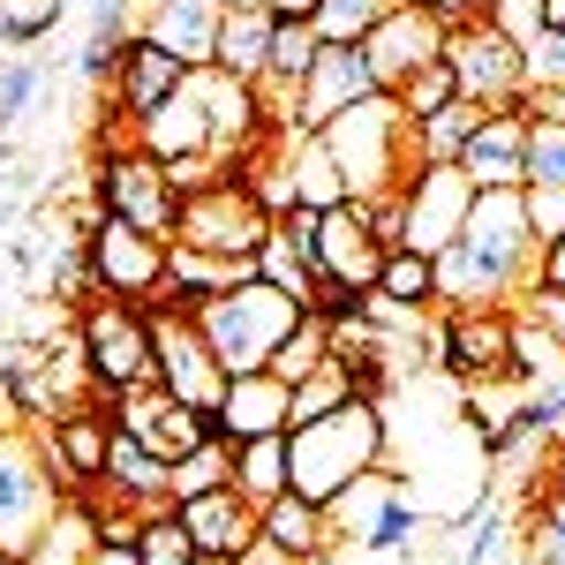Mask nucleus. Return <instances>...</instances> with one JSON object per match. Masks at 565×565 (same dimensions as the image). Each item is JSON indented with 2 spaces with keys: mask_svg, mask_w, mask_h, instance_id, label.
Returning a JSON list of instances; mask_svg holds the SVG:
<instances>
[{
  "mask_svg": "<svg viewBox=\"0 0 565 565\" xmlns=\"http://www.w3.org/2000/svg\"><path fill=\"white\" fill-rule=\"evenodd\" d=\"M385 399H348L317 423H295L287 430V490L309 498V505H332L348 482H362L370 468H385Z\"/></svg>",
  "mask_w": 565,
  "mask_h": 565,
  "instance_id": "1",
  "label": "nucleus"
},
{
  "mask_svg": "<svg viewBox=\"0 0 565 565\" xmlns=\"http://www.w3.org/2000/svg\"><path fill=\"white\" fill-rule=\"evenodd\" d=\"M317 136H324V151H332V167H340V181H348L354 204L392 196L399 181L415 174V129H407V114H399L392 90L354 98L348 114H332Z\"/></svg>",
  "mask_w": 565,
  "mask_h": 565,
  "instance_id": "2",
  "label": "nucleus"
},
{
  "mask_svg": "<svg viewBox=\"0 0 565 565\" xmlns=\"http://www.w3.org/2000/svg\"><path fill=\"white\" fill-rule=\"evenodd\" d=\"M295 324H302V302H295L287 287L257 279V271H242L234 287H218L212 302L196 309V332H204V348L218 354V370H226V377L264 370L271 348H279Z\"/></svg>",
  "mask_w": 565,
  "mask_h": 565,
  "instance_id": "3",
  "label": "nucleus"
},
{
  "mask_svg": "<svg viewBox=\"0 0 565 565\" xmlns=\"http://www.w3.org/2000/svg\"><path fill=\"white\" fill-rule=\"evenodd\" d=\"M76 340L90 354V399L114 415V392L159 385V354H151V309L121 295H90L76 309Z\"/></svg>",
  "mask_w": 565,
  "mask_h": 565,
  "instance_id": "4",
  "label": "nucleus"
},
{
  "mask_svg": "<svg viewBox=\"0 0 565 565\" xmlns=\"http://www.w3.org/2000/svg\"><path fill=\"white\" fill-rule=\"evenodd\" d=\"M264 234H271V212L257 204V189L242 174H212L204 189L181 196V218H174L181 249H204V257H226V264H249L257 271Z\"/></svg>",
  "mask_w": 565,
  "mask_h": 565,
  "instance_id": "5",
  "label": "nucleus"
},
{
  "mask_svg": "<svg viewBox=\"0 0 565 565\" xmlns=\"http://www.w3.org/2000/svg\"><path fill=\"white\" fill-rule=\"evenodd\" d=\"M90 189H98V204H106L114 218H129V226H143V234L174 242L181 189L167 181V159H151L143 143H121V151L90 159Z\"/></svg>",
  "mask_w": 565,
  "mask_h": 565,
  "instance_id": "6",
  "label": "nucleus"
},
{
  "mask_svg": "<svg viewBox=\"0 0 565 565\" xmlns=\"http://www.w3.org/2000/svg\"><path fill=\"white\" fill-rule=\"evenodd\" d=\"M53 498H61V482H53V468H45V452H39V430L0 423V543L15 558L39 535V521L53 513Z\"/></svg>",
  "mask_w": 565,
  "mask_h": 565,
  "instance_id": "7",
  "label": "nucleus"
},
{
  "mask_svg": "<svg viewBox=\"0 0 565 565\" xmlns=\"http://www.w3.org/2000/svg\"><path fill=\"white\" fill-rule=\"evenodd\" d=\"M468 204H476V181L460 167H415L399 181V249H423V257L452 249L468 226Z\"/></svg>",
  "mask_w": 565,
  "mask_h": 565,
  "instance_id": "8",
  "label": "nucleus"
},
{
  "mask_svg": "<svg viewBox=\"0 0 565 565\" xmlns=\"http://www.w3.org/2000/svg\"><path fill=\"white\" fill-rule=\"evenodd\" d=\"M430 362L445 377H505L513 354V309H430Z\"/></svg>",
  "mask_w": 565,
  "mask_h": 565,
  "instance_id": "9",
  "label": "nucleus"
},
{
  "mask_svg": "<svg viewBox=\"0 0 565 565\" xmlns=\"http://www.w3.org/2000/svg\"><path fill=\"white\" fill-rule=\"evenodd\" d=\"M445 68H452L460 98H476V106H513L527 90L521 84V45L505 39L498 23H482V15L445 31Z\"/></svg>",
  "mask_w": 565,
  "mask_h": 565,
  "instance_id": "10",
  "label": "nucleus"
},
{
  "mask_svg": "<svg viewBox=\"0 0 565 565\" xmlns=\"http://www.w3.org/2000/svg\"><path fill=\"white\" fill-rule=\"evenodd\" d=\"M136 143L151 159H212L218 167V121H212V68H189L174 84V98H159L143 121H136Z\"/></svg>",
  "mask_w": 565,
  "mask_h": 565,
  "instance_id": "11",
  "label": "nucleus"
},
{
  "mask_svg": "<svg viewBox=\"0 0 565 565\" xmlns=\"http://www.w3.org/2000/svg\"><path fill=\"white\" fill-rule=\"evenodd\" d=\"M167 249H174V242H159V234H143V226H129V218H114V212L98 218V234L84 242L98 295H121V302H151V295H159Z\"/></svg>",
  "mask_w": 565,
  "mask_h": 565,
  "instance_id": "12",
  "label": "nucleus"
},
{
  "mask_svg": "<svg viewBox=\"0 0 565 565\" xmlns=\"http://www.w3.org/2000/svg\"><path fill=\"white\" fill-rule=\"evenodd\" d=\"M445 31H452V23H445V15H430L423 0H399V8H385V15H377V23H370L354 45H362V61H370L377 90H399L415 68H423V61H437V53H445Z\"/></svg>",
  "mask_w": 565,
  "mask_h": 565,
  "instance_id": "13",
  "label": "nucleus"
},
{
  "mask_svg": "<svg viewBox=\"0 0 565 565\" xmlns=\"http://www.w3.org/2000/svg\"><path fill=\"white\" fill-rule=\"evenodd\" d=\"M527 121H535V90H521L513 106H482L476 136L460 143V174L476 189H521L527 181Z\"/></svg>",
  "mask_w": 565,
  "mask_h": 565,
  "instance_id": "14",
  "label": "nucleus"
},
{
  "mask_svg": "<svg viewBox=\"0 0 565 565\" xmlns=\"http://www.w3.org/2000/svg\"><path fill=\"white\" fill-rule=\"evenodd\" d=\"M114 430H129L136 445H151L159 460H181L189 445L212 437V407H189V399H174L167 385H136V392H114Z\"/></svg>",
  "mask_w": 565,
  "mask_h": 565,
  "instance_id": "15",
  "label": "nucleus"
},
{
  "mask_svg": "<svg viewBox=\"0 0 565 565\" xmlns=\"http://www.w3.org/2000/svg\"><path fill=\"white\" fill-rule=\"evenodd\" d=\"M151 354H159V385L174 392V399H189V407H212L218 385H226V370H218V354L204 348L196 317L151 309Z\"/></svg>",
  "mask_w": 565,
  "mask_h": 565,
  "instance_id": "16",
  "label": "nucleus"
},
{
  "mask_svg": "<svg viewBox=\"0 0 565 565\" xmlns=\"http://www.w3.org/2000/svg\"><path fill=\"white\" fill-rule=\"evenodd\" d=\"M460 242H468V249H482L490 264H505V271L521 279V295H527V279H535V257H543V249H535V234H527L521 189H476Z\"/></svg>",
  "mask_w": 565,
  "mask_h": 565,
  "instance_id": "17",
  "label": "nucleus"
},
{
  "mask_svg": "<svg viewBox=\"0 0 565 565\" xmlns=\"http://www.w3.org/2000/svg\"><path fill=\"white\" fill-rule=\"evenodd\" d=\"M377 76H370V61H362V45H317V61H309L302 90H295V121L287 129H324L332 114H348L354 98H370Z\"/></svg>",
  "mask_w": 565,
  "mask_h": 565,
  "instance_id": "18",
  "label": "nucleus"
},
{
  "mask_svg": "<svg viewBox=\"0 0 565 565\" xmlns=\"http://www.w3.org/2000/svg\"><path fill=\"white\" fill-rule=\"evenodd\" d=\"M317 279H348V287H377V264H385V242L370 234V218L362 204H332V212H317Z\"/></svg>",
  "mask_w": 565,
  "mask_h": 565,
  "instance_id": "19",
  "label": "nucleus"
},
{
  "mask_svg": "<svg viewBox=\"0 0 565 565\" xmlns=\"http://www.w3.org/2000/svg\"><path fill=\"white\" fill-rule=\"evenodd\" d=\"M98 498L106 505H129V513H167L174 505V476H167V460L151 452V445H136L129 430L106 437V476H98Z\"/></svg>",
  "mask_w": 565,
  "mask_h": 565,
  "instance_id": "20",
  "label": "nucleus"
},
{
  "mask_svg": "<svg viewBox=\"0 0 565 565\" xmlns=\"http://www.w3.org/2000/svg\"><path fill=\"white\" fill-rule=\"evenodd\" d=\"M218 15H226V0H143L136 8V31L151 45H167L181 68H212Z\"/></svg>",
  "mask_w": 565,
  "mask_h": 565,
  "instance_id": "21",
  "label": "nucleus"
},
{
  "mask_svg": "<svg viewBox=\"0 0 565 565\" xmlns=\"http://www.w3.org/2000/svg\"><path fill=\"white\" fill-rule=\"evenodd\" d=\"M174 521L189 527V543H196V558H242L249 543H257V505L242 498V490H204V498H181Z\"/></svg>",
  "mask_w": 565,
  "mask_h": 565,
  "instance_id": "22",
  "label": "nucleus"
},
{
  "mask_svg": "<svg viewBox=\"0 0 565 565\" xmlns=\"http://www.w3.org/2000/svg\"><path fill=\"white\" fill-rule=\"evenodd\" d=\"M271 430H287V385H279L271 370L226 377L218 399H212V437L242 445V437H271Z\"/></svg>",
  "mask_w": 565,
  "mask_h": 565,
  "instance_id": "23",
  "label": "nucleus"
},
{
  "mask_svg": "<svg viewBox=\"0 0 565 565\" xmlns=\"http://www.w3.org/2000/svg\"><path fill=\"white\" fill-rule=\"evenodd\" d=\"M430 264H437V309H513L521 302V279L505 264H490L482 249H468V242L437 249Z\"/></svg>",
  "mask_w": 565,
  "mask_h": 565,
  "instance_id": "24",
  "label": "nucleus"
},
{
  "mask_svg": "<svg viewBox=\"0 0 565 565\" xmlns=\"http://www.w3.org/2000/svg\"><path fill=\"white\" fill-rule=\"evenodd\" d=\"M181 76H189V68H181L174 53H167V45H151L143 31H136V39L121 45V61H114V76H106L98 90H106V98H114V106H121L129 121H143V114H151L159 98H174Z\"/></svg>",
  "mask_w": 565,
  "mask_h": 565,
  "instance_id": "25",
  "label": "nucleus"
},
{
  "mask_svg": "<svg viewBox=\"0 0 565 565\" xmlns=\"http://www.w3.org/2000/svg\"><path fill=\"white\" fill-rule=\"evenodd\" d=\"M90 551H98V498L68 490V498H53L39 535L23 543V565H90Z\"/></svg>",
  "mask_w": 565,
  "mask_h": 565,
  "instance_id": "26",
  "label": "nucleus"
},
{
  "mask_svg": "<svg viewBox=\"0 0 565 565\" xmlns=\"http://www.w3.org/2000/svg\"><path fill=\"white\" fill-rule=\"evenodd\" d=\"M271 8L264 0H242V8H226L218 15V39H212V68L218 76H242V84H257L264 76V53H271Z\"/></svg>",
  "mask_w": 565,
  "mask_h": 565,
  "instance_id": "27",
  "label": "nucleus"
},
{
  "mask_svg": "<svg viewBox=\"0 0 565 565\" xmlns=\"http://www.w3.org/2000/svg\"><path fill=\"white\" fill-rule=\"evenodd\" d=\"M257 535H271L279 551H295L302 565L332 558V543H340L332 521H324V505H309V498H295V490H287V498H271V505L257 513Z\"/></svg>",
  "mask_w": 565,
  "mask_h": 565,
  "instance_id": "28",
  "label": "nucleus"
},
{
  "mask_svg": "<svg viewBox=\"0 0 565 565\" xmlns=\"http://www.w3.org/2000/svg\"><path fill=\"white\" fill-rule=\"evenodd\" d=\"M226 490H242L249 505H271V498H287V430H271V437H242L234 445V482Z\"/></svg>",
  "mask_w": 565,
  "mask_h": 565,
  "instance_id": "29",
  "label": "nucleus"
},
{
  "mask_svg": "<svg viewBox=\"0 0 565 565\" xmlns=\"http://www.w3.org/2000/svg\"><path fill=\"white\" fill-rule=\"evenodd\" d=\"M476 121H482L476 98H452V106H437V114H423V121H407V129H415V167H452L460 143L476 136Z\"/></svg>",
  "mask_w": 565,
  "mask_h": 565,
  "instance_id": "30",
  "label": "nucleus"
},
{
  "mask_svg": "<svg viewBox=\"0 0 565 565\" xmlns=\"http://www.w3.org/2000/svg\"><path fill=\"white\" fill-rule=\"evenodd\" d=\"M348 399H354L348 362H340V354H324L302 385H287V430H295V423H317V415H332V407H348Z\"/></svg>",
  "mask_w": 565,
  "mask_h": 565,
  "instance_id": "31",
  "label": "nucleus"
},
{
  "mask_svg": "<svg viewBox=\"0 0 565 565\" xmlns=\"http://www.w3.org/2000/svg\"><path fill=\"white\" fill-rule=\"evenodd\" d=\"M167 476H174V505L181 498H204V490H226V482H234V445H226V437H204V445H189L181 460H167Z\"/></svg>",
  "mask_w": 565,
  "mask_h": 565,
  "instance_id": "32",
  "label": "nucleus"
},
{
  "mask_svg": "<svg viewBox=\"0 0 565 565\" xmlns=\"http://www.w3.org/2000/svg\"><path fill=\"white\" fill-rule=\"evenodd\" d=\"M324 354H332V324L302 309V324H295V332H287L279 348H271V362H264V370H271L279 385H302V377L317 370V362H324Z\"/></svg>",
  "mask_w": 565,
  "mask_h": 565,
  "instance_id": "33",
  "label": "nucleus"
},
{
  "mask_svg": "<svg viewBox=\"0 0 565 565\" xmlns=\"http://www.w3.org/2000/svg\"><path fill=\"white\" fill-rule=\"evenodd\" d=\"M392 98H399V114H407V121H423V114H437V106H452L460 84H452V68H445V53H437V61H423V68L392 90Z\"/></svg>",
  "mask_w": 565,
  "mask_h": 565,
  "instance_id": "34",
  "label": "nucleus"
},
{
  "mask_svg": "<svg viewBox=\"0 0 565 565\" xmlns=\"http://www.w3.org/2000/svg\"><path fill=\"white\" fill-rule=\"evenodd\" d=\"M385 8H399V0H317V15H309V23H317V39L354 45L377 15H385Z\"/></svg>",
  "mask_w": 565,
  "mask_h": 565,
  "instance_id": "35",
  "label": "nucleus"
},
{
  "mask_svg": "<svg viewBox=\"0 0 565 565\" xmlns=\"http://www.w3.org/2000/svg\"><path fill=\"white\" fill-rule=\"evenodd\" d=\"M45 84H53V76H45V61H23V53H15V61H0V129H15Z\"/></svg>",
  "mask_w": 565,
  "mask_h": 565,
  "instance_id": "36",
  "label": "nucleus"
},
{
  "mask_svg": "<svg viewBox=\"0 0 565 565\" xmlns=\"http://www.w3.org/2000/svg\"><path fill=\"white\" fill-rule=\"evenodd\" d=\"M136 558H143V565H196V543H189V527L174 521V505L143 521V535H136Z\"/></svg>",
  "mask_w": 565,
  "mask_h": 565,
  "instance_id": "37",
  "label": "nucleus"
},
{
  "mask_svg": "<svg viewBox=\"0 0 565 565\" xmlns=\"http://www.w3.org/2000/svg\"><path fill=\"white\" fill-rule=\"evenodd\" d=\"M309 317H324L332 332H340V324H362V317H370V287H348V279H309Z\"/></svg>",
  "mask_w": 565,
  "mask_h": 565,
  "instance_id": "38",
  "label": "nucleus"
},
{
  "mask_svg": "<svg viewBox=\"0 0 565 565\" xmlns=\"http://www.w3.org/2000/svg\"><path fill=\"white\" fill-rule=\"evenodd\" d=\"M527 181L565 189V129H558V121H527ZM527 181H521V189H527Z\"/></svg>",
  "mask_w": 565,
  "mask_h": 565,
  "instance_id": "39",
  "label": "nucleus"
},
{
  "mask_svg": "<svg viewBox=\"0 0 565 565\" xmlns=\"http://www.w3.org/2000/svg\"><path fill=\"white\" fill-rule=\"evenodd\" d=\"M415 535H423V505H415L407 490H399V498H392L385 513H377V521L362 527V543H370V551H407Z\"/></svg>",
  "mask_w": 565,
  "mask_h": 565,
  "instance_id": "40",
  "label": "nucleus"
},
{
  "mask_svg": "<svg viewBox=\"0 0 565 565\" xmlns=\"http://www.w3.org/2000/svg\"><path fill=\"white\" fill-rule=\"evenodd\" d=\"M521 84L527 90L565 84V31H535V39H521Z\"/></svg>",
  "mask_w": 565,
  "mask_h": 565,
  "instance_id": "41",
  "label": "nucleus"
},
{
  "mask_svg": "<svg viewBox=\"0 0 565 565\" xmlns=\"http://www.w3.org/2000/svg\"><path fill=\"white\" fill-rule=\"evenodd\" d=\"M521 212H527V234H535V249H551L565 234V189H543V181H527L521 189Z\"/></svg>",
  "mask_w": 565,
  "mask_h": 565,
  "instance_id": "42",
  "label": "nucleus"
},
{
  "mask_svg": "<svg viewBox=\"0 0 565 565\" xmlns=\"http://www.w3.org/2000/svg\"><path fill=\"white\" fill-rule=\"evenodd\" d=\"M482 23H498L505 39L521 45V39L543 31V0H482Z\"/></svg>",
  "mask_w": 565,
  "mask_h": 565,
  "instance_id": "43",
  "label": "nucleus"
},
{
  "mask_svg": "<svg viewBox=\"0 0 565 565\" xmlns=\"http://www.w3.org/2000/svg\"><path fill=\"white\" fill-rule=\"evenodd\" d=\"M527 287H565V234L535 257V279H527Z\"/></svg>",
  "mask_w": 565,
  "mask_h": 565,
  "instance_id": "44",
  "label": "nucleus"
},
{
  "mask_svg": "<svg viewBox=\"0 0 565 565\" xmlns=\"http://www.w3.org/2000/svg\"><path fill=\"white\" fill-rule=\"evenodd\" d=\"M234 565H302V558H295V551H279L271 535H257V543H249V551H242Z\"/></svg>",
  "mask_w": 565,
  "mask_h": 565,
  "instance_id": "45",
  "label": "nucleus"
},
{
  "mask_svg": "<svg viewBox=\"0 0 565 565\" xmlns=\"http://www.w3.org/2000/svg\"><path fill=\"white\" fill-rule=\"evenodd\" d=\"M535 121H558V129H565V84L535 90Z\"/></svg>",
  "mask_w": 565,
  "mask_h": 565,
  "instance_id": "46",
  "label": "nucleus"
},
{
  "mask_svg": "<svg viewBox=\"0 0 565 565\" xmlns=\"http://www.w3.org/2000/svg\"><path fill=\"white\" fill-rule=\"evenodd\" d=\"M430 15H445V23H468V15H482V0H423Z\"/></svg>",
  "mask_w": 565,
  "mask_h": 565,
  "instance_id": "47",
  "label": "nucleus"
},
{
  "mask_svg": "<svg viewBox=\"0 0 565 565\" xmlns=\"http://www.w3.org/2000/svg\"><path fill=\"white\" fill-rule=\"evenodd\" d=\"M90 565H143V558H136V543H98Z\"/></svg>",
  "mask_w": 565,
  "mask_h": 565,
  "instance_id": "48",
  "label": "nucleus"
},
{
  "mask_svg": "<svg viewBox=\"0 0 565 565\" xmlns=\"http://www.w3.org/2000/svg\"><path fill=\"white\" fill-rule=\"evenodd\" d=\"M264 8H271L279 23H309V15H317V0H264Z\"/></svg>",
  "mask_w": 565,
  "mask_h": 565,
  "instance_id": "49",
  "label": "nucleus"
},
{
  "mask_svg": "<svg viewBox=\"0 0 565 565\" xmlns=\"http://www.w3.org/2000/svg\"><path fill=\"white\" fill-rule=\"evenodd\" d=\"M543 490H558V498H565V437L551 445V468H543Z\"/></svg>",
  "mask_w": 565,
  "mask_h": 565,
  "instance_id": "50",
  "label": "nucleus"
},
{
  "mask_svg": "<svg viewBox=\"0 0 565 565\" xmlns=\"http://www.w3.org/2000/svg\"><path fill=\"white\" fill-rule=\"evenodd\" d=\"M543 31H565V0H543Z\"/></svg>",
  "mask_w": 565,
  "mask_h": 565,
  "instance_id": "51",
  "label": "nucleus"
},
{
  "mask_svg": "<svg viewBox=\"0 0 565 565\" xmlns=\"http://www.w3.org/2000/svg\"><path fill=\"white\" fill-rule=\"evenodd\" d=\"M0 565H23V558H15V551H8V543H0Z\"/></svg>",
  "mask_w": 565,
  "mask_h": 565,
  "instance_id": "52",
  "label": "nucleus"
},
{
  "mask_svg": "<svg viewBox=\"0 0 565 565\" xmlns=\"http://www.w3.org/2000/svg\"><path fill=\"white\" fill-rule=\"evenodd\" d=\"M0 159H8V129H0Z\"/></svg>",
  "mask_w": 565,
  "mask_h": 565,
  "instance_id": "53",
  "label": "nucleus"
},
{
  "mask_svg": "<svg viewBox=\"0 0 565 565\" xmlns=\"http://www.w3.org/2000/svg\"><path fill=\"white\" fill-rule=\"evenodd\" d=\"M0 423H8V407H0Z\"/></svg>",
  "mask_w": 565,
  "mask_h": 565,
  "instance_id": "54",
  "label": "nucleus"
},
{
  "mask_svg": "<svg viewBox=\"0 0 565 565\" xmlns=\"http://www.w3.org/2000/svg\"><path fill=\"white\" fill-rule=\"evenodd\" d=\"M226 8H242V0H226Z\"/></svg>",
  "mask_w": 565,
  "mask_h": 565,
  "instance_id": "55",
  "label": "nucleus"
}]
</instances>
